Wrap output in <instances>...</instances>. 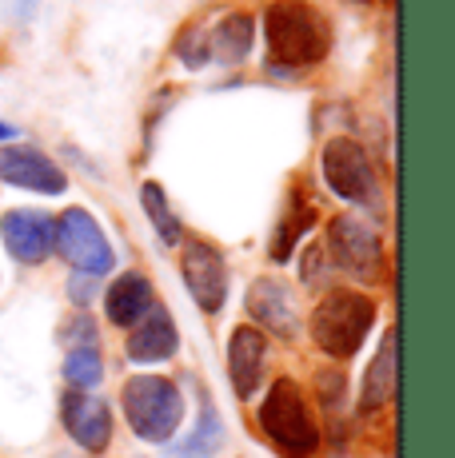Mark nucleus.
Segmentation results:
<instances>
[{"label":"nucleus","mask_w":455,"mask_h":458,"mask_svg":"<svg viewBox=\"0 0 455 458\" xmlns=\"http://www.w3.org/2000/svg\"><path fill=\"white\" fill-rule=\"evenodd\" d=\"M52 232H56L52 216L32 208L4 211V219H0V240L16 263H45L52 255Z\"/></svg>","instance_id":"9b49d317"},{"label":"nucleus","mask_w":455,"mask_h":458,"mask_svg":"<svg viewBox=\"0 0 455 458\" xmlns=\"http://www.w3.org/2000/svg\"><path fill=\"white\" fill-rule=\"evenodd\" d=\"M176 347H180V331L164 307H152L128 335V359L133 363H164V359L176 355Z\"/></svg>","instance_id":"4468645a"},{"label":"nucleus","mask_w":455,"mask_h":458,"mask_svg":"<svg viewBox=\"0 0 455 458\" xmlns=\"http://www.w3.org/2000/svg\"><path fill=\"white\" fill-rule=\"evenodd\" d=\"M140 204H144L148 211V219H152V227H156V235H160L164 243H180V219H176V211H172L168 204V196H164V188L156 180H148L144 188H140Z\"/></svg>","instance_id":"aec40b11"},{"label":"nucleus","mask_w":455,"mask_h":458,"mask_svg":"<svg viewBox=\"0 0 455 458\" xmlns=\"http://www.w3.org/2000/svg\"><path fill=\"white\" fill-rule=\"evenodd\" d=\"M224 446V427H220V415H216V407H212V399L204 394V411H200V422H196V430H192L184 443L172 446V454L176 458H208V454H216Z\"/></svg>","instance_id":"6ab92c4d"},{"label":"nucleus","mask_w":455,"mask_h":458,"mask_svg":"<svg viewBox=\"0 0 455 458\" xmlns=\"http://www.w3.org/2000/svg\"><path fill=\"white\" fill-rule=\"evenodd\" d=\"M320 167L328 188L348 204H380V175H375L372 160L352 136H336L323 144Z\"/></svg>","instance_id":"39448f33"},{"label":"nucleus","mask_w":455,"mask_h":458,"mask_svg":"<svg viewBox=\"0 0 455 458\" xmlns=\"http://www.w3.org/2000/svg\"><path fill=\"white\" fill-rule=\"evenodd\" d=\"M391 394H396V331L383 335L375 359L367 363V375L360 383V411L372 415V411H380L383 403H391Z\"/></svg>","instance_id":"dca6fc26"},{"label":"nucleus","mask_w":455,"mask_h":458,"mask_svg":"<svg viewBox=\"0 0 455 458\" xmlns=\"http://www.w3.org/2000/svg\"><path fill=\"white\" fill-rule=\"evenodd\" d=\"M331 259L348 271V276L375 279L383 267V240L367 219L360 216H336L328 224V248Z\"/></svg>","instance_id":"0eeeda50"},{"label":"nucleus","mask_w":455,"mask_h":458,"mask_svg":"<svg viewBox=\"0 0 455 458\" xmlns=\"http://www.w3.org/2000/svg\"><path fill=\"white\" fill-rule=\"evenodd\" d=\"M0 183L40 191V196H60L68 188V175L45 152H37L29 144H13V148H0Z\"/></svg>","instance_id":"9d476101"},{"label":"nucleus","mask_w":455,"mask_h":458,"mask_svg":"<svg viewBox=\"0 0 455 458\" xmlns=\"http://www.w3.org/2000/svg\"><path fill=\"white\" fill-rule=\"evenodd\" d=\"M180 271L184 284H188V295L200 303V311L216 315L228 299V263L224 255L212 248L208 240H188L180 255Z\"/></svg>","instance_id":"6e6552de"},{"label":"nucleus","mask_w":455,"mask_h":458,"mask_svg":"<svg viewBox=\"0 0 455 458\" xmlns=\"http://www.w3.org/2000/svg\"><path fill=\"white\" fill-rule=\"evenodd\" d=\"M60 422L73 435V443L89 454H104L112 443V411L104 399L89 391H68L60 399Z\"/></svg>","instance_id":"1a4fd4ad"},{"label":"nucleus","mask_w":455,"mask_h":458,"mask_svg":"<svg viewBox=\"0 0 455 458\" xmlns=\"http://www.w3.org/2000/svg\"><path fill=\"white\" fill-rule=\"evenodd\" d=\"M264 40L268 56L279 68H312L328 56L331 29L328 16L308 0H276L264 13Z\"/></svg>","instance_id":"f257e3e1"},{"label":"nucleus","mask_w":455,"mask_h":458,"mask_svg":"<svg viewBox=\"0 0 455 458\" xmlns=\"http://www.w3.org/2000/svg\"><path fill=\"white\" fill-rule=\"evenodd\" d=\"M152 307H156L152 284H148V276H140V271H124V276L108 287V295H104V315H108L116 327H136Z\"/></svg>","instance_id":"2eb2a0df"},{"label":"nucleus","mask_w":455,"mask_h":458,"mask_svg":"<svg viewBox=\"0 0 455 458\" xmlns=\"http://www.w3.org/2000/svg\"><path fill=\"white\" fill-rule=\"evenodd\" d=\"M260 430L284 458H312L320 446V427L304 391L292 378H276L260 407Z\"/></svg>","instance_id":"f03ea898"},{"label":"nucleus","mask_w":455,"mask_h":458,"mask_svg":"<svg viewBox=\"0 0 455 458\" xmlns=\"http://www.w3.org/2000/svg\"><path fill=\"white\" fill-rule=\"evenodd\" d=\"M52 224H56V232H52V248L64 255L76 271H84V276H104V271H112V263H116L112 243L84 208L60 211V219H52Z\"/></svg>","instance_id":"423d86ee"},{"label":"nucleus","mask_w":455,"mask_h":458,"mask_svg":"<svg viewBox=\"0 0 455 458\" xmlns=\"http://www.w3.org/2000/svg\"><path fill=\"white\" fill-rule=\"evenodd\" d=\"M104 363H100V351L96 347H73L64 359V378L73 391H89V386L100 383Z\"/></svg>","instance_id":"412c9836"},{"label":"nucleus","mask_w":455,"mask_h":458,"mask_svg":"<svg viewBox=\"0 0 455 458\" xmlns=\"http://www.w3.org/2000/svg\"><path fill=\"white\" fill-rule=\"evenodd\" d=\"M56 458H73V454H56Z\"/></svg>","instance_id":"393cba45"},{"label":"nucleus","mask_w":455,"mask_h":458,"mask_svg":"<svg viewBox=\"0 0 455 458\" xmlns=\"http://www.w3.org/2000/svg\"><path fill=\"white\" fill-rule=\"evenodd\" d=\"M16 136V128L13 124H4V120H0V140H13Z\"/></svg>","instance_id":"b1692460"},{"label":"nucleus","mask_w":455,"mask_h":458,"mask_svg":"<svg viewBox=\"0 0 455 458\" xmlns=\"http://www.w3.org/2000/svg\"><path fill=\"white\" fill-rule=\"evenodd\" d=\"M375 323V299L364 292H331L312 311V339L323 355L352 359L364 347L367 331Z\"/></svg>","instance_id":"7ed1b4c3"},{"label":"nucleus","mask_w":455,"mask_h":458,"mask_svg":"<svg viewBox=\"0 0 455 458\" xmlns=\"http://www.w3.org/2000/svg\"><path fill=\"white\" fill-rule=\"evenodd\" d=\"M120 403H124L128 427H133L136 438H144V443H168L180 430L184 394L168 378H160V375L128 378L124 391H120Z\"/></svg>","instance_id":"20e7f679"},{"label":"nucleus","mask_w":455,"mask_h":458,"mask_svg":"<svg viewBox=\"0 0 455 458\" xmlns=\"http://www.w3.org/2000/svg\"><path fill=\"white\" fill-rule=\"evenodd\" d=\"M176 52H180V60L188 68H204L208 60H212V56H208V40H204V32H200V29L184 32V37L176 40Z\"/></svg>","instance_id":"4be33fe9"},{"label":"nucleus","mask_w":455,"mask_h":458,"mask_svg":"<svg viewBox=\"0 0 455 458\" xmlns=\"http://www.w3.org/2000/svg\"><path fill=\"white\" fill-rule=\"evenodd\" d=\"M64 339H73V343L81 339V347H92V343H96V327L84 319V315H76V319L64 327Z\"/></svg>","instance_id":"5701e85b"},{"label":"nucleus","mask_w":455,"mask_h":458,"mask_svg":"<svg viewBox=\"0 0 455 458\" xmlns=\"http://www.w3.org/2000/svg\"><path fill=\"white\" fill-rule=\"evenodd\" d=\"M248 315L279 339H296V299L284 279H256L248 287Z\"/></svg>","instance_id":"ddd939ff"},{"label":"nucleus","mask_w":455,"mask_h":458,"mask_svg":"<svg viewBox=\"0 0 455 458\" xmlns=\"http://www.w3.org/2000/svg\"><path fill=\"white\" fill-rule=\"evenodd\" d=\"M252 40H256V24H252L248 13H228L216 21L212 37H208V56L224 60V64H240L252 52Z\"/></svg>","instance_id":"f3484780"},{"label":"nucleus","mask_w":455,"mask_h":458,"mask_svg":"<svg viewBox=\"0 0 455 458\" xmlns=\"http://www.w3.org/2000/svg\"><path fill=\"white\" fill-rule=\"evenodd\" d=\"M264 363H268V339L256 327H236L228 339V375L240 399H252L264 383Z\"/></svg>","instance_id":"f8f14e48"},{"label":"nucleus","mask_w":455,"mask_h":458,"mask_svg":"<svg viewBox=\"0 0 455 458\" xmlns=\"http://www.w3.org/2000/svg\"><path fill=\"white\" fill-rule=\"evenodd\" d=\"M316 224V208L304 199V191H292V199H288L284 216H279V227L272 235V259L276 263H288L296 255V243L304 240V232Z\"/></svg>","instance_id":"a211bd4d"}]
</instances>
